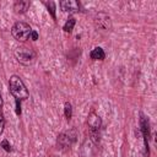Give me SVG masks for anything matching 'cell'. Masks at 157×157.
<instances>
[{"mask_svg": "<svg viewBox=\"0 0 157 157\" xmlns=\"http://www.w3.org/2000/svg\"><path fill=\"white\" fill-rule=\"evenodd\" d=\"M64 115H65V118L67 120H70L71 117H72V105H71L70 102H65L64 103Z\"/></svg>", "mask_w": 157, "mask_h": 157, "instance_id": "obj_13", "label": "cell"}, {"mask_svg": "<svg viewBox=\"0 0 157 157\" xmlns=\"http://www.w3.org/2000/svg\"><path fill=\"white\" fill-rule=\"evenodd\" d=\"M87 124H88L91 131H98L102 126V119L94 110H91L88 114V118H87Z\"/></svg>", "mask_w": 157, "mask_h": 157, "instance_id": "obj_8", "label": "cell"}, {"mask_svg": "<svg viewBox=\"0 0 157 157\" xmlns=\"http://www.w3.org/2000/svg\"><path fill=\"white\" fill-rule=\"evenodd\" d=\"M90 58H91L92 60H104L105 53H104V50H103L101 47H96V48H93V49L91 50Z\"/></svg>", "mask_w": 157, "mask_h": 157, "instance_id": "obj_10", "label": "cell"}, {"mask_svg": "<svg viewBox=\"0 0 157 157\" xmlns=\"http://www.w3.org/2000/svg\"><path fill=\"white\" fill-rule=\"evenodd\" d=\"M140 131L144 136V145H145V155L148 156V140H150V123L148 119L140 113Z\"/></svg>", "mask_w": 157, "mask_h": 157, "instance_id": "obj_6", "label": "cell"}, {"mask_svg": "<svg viewBox=\"0 0 157 157\" xmlns=\"http://www.w3.org/2000/svg\"><path fill=\"white\" fill-rule=\"evenodd\" d=\"M29 39H32V40H37V39H38V33H37V31H32Z\"/></svg>", "mask_w": 157, "mask_h": 157, "instance_id": "obj_17", "label": "cell"}, {"mask_svg": "<svg viewBox=\"0 0 157 157\" xmlns=\"http://www.w3.org/2000/svg\"><path fill=\"white\" fill-rule=\"evenodd\" d=\"M43 4L47 6V10H48V12L50 13V16L53 17V20L56 21V15H55V2H54V1H44Z\"/></svg>", "mask_w": 157, "mask_h": 157, "instance_id": "obj_12", "label": "cell"}, {"mask_svg": "<svg viewBox=\"0 0 157 157\" xmlns=\"http://www.w3.org/2000/svg\"><path fill=\"white\" fill-rule=\"evenodd\" d=\"M13 55H15L16 60L23 66L32 65L37 59V53L32 48L26 47V45L16 47L15 50H13Z\"/></svg>", "mask_w": 157, "mask_h": 157, "instance_id": "obj_3", "label": "cell"}, {"mask_svg": "<svg viewBox=\"0 0 157 157\" xmlns=\"http://www.w3.org/2000/svg\"><path fill=\"white\" fill-rule=\"evenodd\" d=\"M77 137H78V131L76 128H70L67 130H64L56 137V146L60 151H69L77 141Z\"/></svg>", "mask_w": 157, "mask_h": 157, "instance_id": "obj_2", "label": "cell"}, {"mask_svg": "<svg viewBox=\"0 0 157 157\" xmlns=\"http://www.w3.org/2000/svg\"><path fill=\"white\" fill-rule=\"evenodd\" d=\"M93 25L96 27V29L98 31H112V18L110 16L104 12V11H99L93 16Z\"/></svg>", "mask_w": 157, "mask_h": 157, "instance_id": "obj_5", "label": "cell"}, {"mask_svg": "<svg viewBox=\"0 0 157 157\" xmlns=\"http://www.w3.org/2000/svg\"><path fill=\"white\" fill-rule=\"evenodd\" d=\"M9 90L10 93L13 96L15 99L18 101H26L29 97V92L22 81V78L18 75H12L9 80Z\"/></svg>", "mask_w": 157, "mask_h": 157, "instance_id": "obj_1", "label": "cell"}, {"mask_svg": "<svg viewBox=\"0 0 157 157\" xmlns=\"http://www.w3.org/2000/svg\"><path fill=\"white\" fill-rule=\"evenodd\" d=\"M29 6H31V1L29 0H16L13 2V11L17 15H22V13L27 12Z\"/></svg>", "mask_w": 157, "mask_h": 157, "instance_id": "obj_9", "label": "cell"}, {"mask_svg": "<svg viewBox=\"0 0 157 157\" xmlns=\"http://www.w3.org/2000/svg\"><path fill=\"white\" fill-rule=\"evenodd\" d=\"M32 31H33L32 27L27 22L18 21V22H16L12 26V28H11V36L16 40H18V42H26V40L29 39Z\"/></svg>", "mask_w": 157, "mask_h": 157, "instance_id": "obj_4", "label": "cell"}, {"mask_svg": "<svg viewBox=\"0 0 157 157\" xmlns=\"http://www.w3.org/2000/svg\"><path fill=\"white\" fill-rule=\"evenodd\" d=\"M75 25H76V18H75L74 16H69V18L66 20V22H65V23H64V26H63L64 32L70 33V32L74 29Z\"/></svg>", "mask_w": 157, "mask_h": 157, "instance_id": "obj_11", "label": "cell"}, {"mask_svg": "<svg viewBox=\"0 0 157 157\" xmlns=\"http://www.w3.org/2000/svg\"><path fill=\"white\" fill-rule=\"evenodd\" d=\"M15 102H16V108H15L16 114H17V115H20V114H21V101L15 99Z\"/></svg>", "mask_w": 157, "mask_h": 157, "instance_id": "obj_16", "label": "cell"}, {"mask_svg": "<svg viewBox=\"0 0 157 157\" xmlns=\"http://www.w3.org/2000/svg\"><path fill=\"white\" fill-rule=\"evenodd\" d=\"M1 107H2V97H1V93H0V110H1Z\"/></svg>", "mask_w": 157, "mask_h": 157, "instance_id": "obj_18", "label": "cell"}, {"mask_svg": "<svg viewBox=\"0 0 157 157\" xmlns=\"http://www.w3.org/2000/svg\"><path fill=\"white\" fill-rule=\"evenodd\" d=\"M0 147H2L6 152H11L12 151V147H11V145H10V142L6 140V139H4L1 142H0Z\"/></svg>", "mask_w": 157, "mask_h": 157, "instance_id": "obj_14", "label": "cell"}, {"mask_svg": "<svg viewBox=\"0 0 157 157\" xmlns=\"http://www.w3.org/2000/svg\"><path fill=\"white\" fill-rule=\"evenodd\" d=\"M4 128H5V117L0 110V135L4 132Z\"/></svg>", "mask_w": 157, "mask_h": 157, "instance_id": "obj_15", "label": "cell"}, {"mask_svg": "<svg viewBox=\"0 0 157 157\" xmlns=\"http://www.w3.org/2000/svg\"><path fill=\"white\" fill-rule=\"evenodd\" d=\"M59 6H60V9H61L64 12H67V13H70V15L82 11L80 2L76 1V0H61V1L59 2Z\"/></svg>", "mask_w": 157, "mask_h": 157, "instance_id": "obj_7", "label": "cell"}]
</instances>
